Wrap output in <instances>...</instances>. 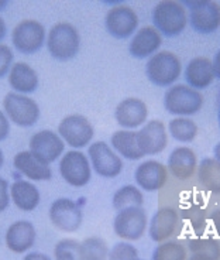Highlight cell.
<instances>
[{"mask_svg": "<svg viewBox=\"0 0 220 260\" xmlns=\"http://www.w3.org/2000/svg\"><path fill=\"white\" fill-rule=\"evenodd\" d=\"M112 204L117 211L130 208V207H142L144 195H142L141 189L137 188L136 185L129 184V185H123L122 188L117 189L113 195Z\"/></svg>", "mask_w": 220, "mask_h": 260, "instance_id": "f1b7e54d", "label": "cell"}, {"mask_svg": "<svg viewBox=\"0 0 220 260\" xmlns=\"http://www.w3.org/2000/svg\"><path fill=\"white\" fill-rule=\"evenodd\" d=\"M188 250L178 241L161 242L154 249L151 260H187Z\"/></svg>", "mask_w": 220, "mask_h": 260, "instance_id": "f546056e", "label": "cell"}, {"mask_svg": "<svg viewBox=\"0 0 220 260\" xmlns=\"http://www.w3.org/2000/svg\"><path fill=\"white\" fill-rule=\"evenodd\" d=\"M81 242L75 239H61L54 247L55 260H79L81 259Z\"/></svg>", "mask_w": 220, "mask_h": 260, "instance_id": "d6a6232c", "label": "cell"}, {"mask_svg": "<svg viewBox=\"0 0 220 260\" xmlns=\"http://www.w3.org/2000/svg\"><path fill=\"white\" fill-rule=\"evenodd\" d=\"M7 34V26H6V21L0 17V41L6 37Z\"/></svg>", "mask_w": 220, "mask_h": 260, "instance_id": "ab89813d", "label": "cell"}, {"mask_svg": "<svg viewBox=\"0 0 220 260\" xmlns=\"http://www.w3.org/2000/svg\"><path fill=\"white\" fill-rule=\"evenodd\" d=\"M164 108L176 117L194 116L203 108V95L189 85H172L164 95Z\"/></svg>", "mask_w": 220, "mask_h": 260, "instance_id": "3957f363", "label": "cell"}, {"mask_svg": "<svg viewBox=\"0 0 220 260\" xmlns=\"http://www.w3.org/2000/svg\"><path fill=\"white\" fill-rule=\"evenodd\" d=\"M214 158L220 162V143L216 144V147H214Z\"/></svg>", "mask_w": 220, "mask_h": 260, "instance_id": "b9f144b4", "label": "cell"}, {"mask_svg": "<svg viewBox=\"0 0 220 260\" xmlns=\"http://www.w3.org/2000/svg\"><path fill=\"white\" fill-rule=\"evenodd\" d=\"M10 198L20 211L31 212L39 207L41 195L39 188L32 182L26 180H16L10 185Z\"/></svg>", "mask_w": 220, "mask_h": 260, "instance_id": "d4e9b609", "label": "cell"}, {"mask_svg": "<svg viewBox=\"0 0 220 260\" xmlns=\"http://www.w3.org/2000/svg\"><path fill=\"white\" fill-rule=\"evenodd\" d=\"M109 260H136L138 259V250L129 242H119L110 249Z\"/></svg>", "mask_w": 220, "mask_h": 260, "instance_id": "836d02e7", "label": "cell"}, {"mask_svg": "<svg viewBox=\"0 0 220 260\" xmlns=\"http://www.w3.org/2000/svg\"><path fill=\"white\" fill-rule=\"evenodd\" d=\"M47 48L52 58L69 61L77 57L81 46V36L77 27L68 21H58L47 34Z\"/></svg>", "mask_w": 220, "mask_h": 260, "instance_id": "7a4b0ae2", "label": "cell"}, {"mask_svg": "<svg viewBox=\"0 0 220 260\" xmlns=\"http://www.w3.org/2000/svg\"><path fill=\"white\" fill-rule=\"evenodd\" d=\"M137 142L144 156L160 154L168 144L167 126L158 119L150 120L137 132Z\"/></svg>", "mask_w": 220, "mask_h": 260, "instance_id": "9a60e30c", "label": "cell"}, {"mask_svg": "<svg viewBox=\"0 0 220 260\" xmlns=\"http://www.w3.org/2000/svg\"><path fill=\"white\" fill-rule=\"evenodd\" d=\"M23 260H52L48 254L41 253V252H30L24 256Z\"/></svg>", "mask_w": 220, "mask_h": 260, "instance_id": "74e56055", "label": "cell"}, {"mask_svg": "<svg viewBox=\"0 0 220 260\" xmlns=\"http://www.w3.org/2000/svg\"><path fill=\"white\" fill-rule=\"evenodd\" d=\"M179 222L178 212L171 207H162L153 215L149 225V234L151 241L161 242L169 241V238L174 235Z\"/></svg>", "mask_w": 220, "mask_h": 260, "instance_id": "ffe728a7", "label": "cell"}, {"mask_svg": "<svg viewBox=\"0 0 220 260\" xmlns=\"http://www.w3.org/2000/svg\"><path fill=\"white\" fill-rule=\"evenodd\" d=\"M212 65H213L214 77L220 79V50L216 52V54H214L213 61H212Z\"/></svg>", "mask_w": 220, "mask_h": 260, "instance_id": "f35d334b", "label": "cell"}, {"mask_svg": "<svg viewBox=\"0 0 220 260\" xmlns=\"http://www.w3.org/2000/svg\"><path fill=\"white\" fill-rule=\"evenodd\" d=\"M110 144L119 156L127 160H140L144 157L137 142V132L134 130H117L110 137Z\"/></svg>", "mask_w": 220, "mask_h": 260, "instance_id": "484cf974", "label": "cell"}, {"mask_svg": "<svg viewBox=\"0 0 220 260\" xmlns=\"http://www.w3.org/2000/svg\"><path fill=\"white\" fill-rule=\"evenodd\" d=\"M10 185L6 178L0 177V212L6 211L10 204Z\"/></svg>", "mask_w": 220, "mask_h": 260, "instance_id": "d590c367", "label": "cell"}, {"mask_svg": "<svg viewBox=\"0 0 220 260\" xmlns=\"http://www.w3.org/2000/svg\"><path fill=\"white\" fill-rule=\"evenodd\" d=\"M14 169L31 181H48L52 178L50 164L40 160L30 150H23L13 158Z\"/></svg>", "mask_w": 220, "mask_h": 260, "instance_id": "d6986e66", "label": "cell"}, {"mask_svg": "<svg viewBox=\"0 0 220 260\" xmlns=\"http://www.w3.org/2000/svg\"><path fill=\"white\" fill-rule=\"evenodd\" d=\"M149 226L147 214L142 207H130L117 211L113 222L115 234L123 241L134 242L141 239Z\"/></svg>", "mask_w": 220, "mask_h": 260, "instance_id": "8992f818", "label": "cell"}, {"mask_svg": "<svg viewBox=\"0 0 220 260\" xmlns=\"http://www.w3.org/2000/svg\"><path fill=\"white\" fill-rule=\"evenodd\" d=\"M9 85L14 92L21 95L32 93L39 88V74L27 62H14L9 72Z\"/></svg>", "mask_w": 220, "mask_h": 260, "instance_id": "cb8c5ba5", "label": "cell"}, {"mask_svg": "<svg viewBox=\"0 0 220 260\" xmlns=\"http://www.w3.org/2000/svg\"><path fill=\"white\" fill-rule=\"evenodd\" d=\"M136 260H142V259H136Z\"/></svg>", "mask_w": 220, "mask_h": 260, "instance_id": "bcb514c9", "label": "cell"}, {"mask_svg": "<svg viewBox=\"0 0 220 260\" xmlns=\"http://www.w3.org/2000/svg\"><path fill=\"white\" fill-rule=\"evenodd\" d=\"M214 71L212 59L207 57H195L188 62L185 68V81L191 88L196 91L205 89L213 84Z\"/></svg>", "mask_w": 220, "mask_h": 260, "instance_id": "603a6c76", "label": "cell"}, {"mask_svg": "<svg viewBox=\"0 0 220 260\" xmlns=\"http://www.w3.org/2000/svg\"><path fill=\"white\" fill-rule=\"evenodd\" d=\"M115 117L123 129L134 130L147 123L149 108L140 98H126L117 105Z\"/></svg>", "mask_w": 220, "mask_h": 260, "instance_id": "2e32d148", "label": "cell"}, {"mask_svg": "<svg viewBox=\"0 0 220 260\" xmlns=\"http://www.w3.org/2000/svg\"><path fill=\"white\" fill-rule=\"evenodd\" d=\"M181 59L171 51L157 52L145 64V75L157 86L174 85L181 77Z\"/></svg>", "mask_w": 220, "mask_h": 260, "instance_id": "277c9868", "label": "cell"}, {"mask_svg": "<svg viewBox=\"0 0 220 260\" xmlns=\"http://www.w3.org/2000/svg\"><path fill=\"white\" fill-rule=\"evenodd\" d=\"M187 260H213V259H210V257H207V256H202V254H192V256Z\"/></svg>", "mask_w": 220, "mask_h": 260, "instance_id": "60d3db41", "label": "cell"}, {"mask_svg": "<svg viewBox=\"0 0 220 260\" xmlns=\"http://www.w3.org/2000/svg\"><path fill=\"white\" fill-rule=\"evenodd\" d=\"M201 184L210 192L220 194V162L216 158L206 157L198 169Z\"/></svg>", "mask_w": 220, "mask_h": 260, "instance_id": "4316f807", "label": "cell"}, {"mask_svg": "<svg viewBox=\"0 0 220 260\" xmlns=\"http://www.w3.org/2000/svg\"><path fill=\"white\" fill-rule=\"evenodd\" d=\"M153 23L161 36L168 39L179 36L188 24V12L181 2L161 0L153 9Z\"/></svg>", "mask_w": 220, "mask_h": 260, "instance_id": "6da1fadb", "label": "cell"}, {"mask_svg": "<svg viewBox=\"0 0 220 260\" xmlns=\"http://www.w3.org/2000/svg\"><path fill=\"white\" fill-rule=\"evenodd\" d=\"M189 252L202 254L213 260H220V242L213 238H194L189 242Z\"/></svg>", "mask_w": 220, "mask_h": 260, "instance_id": "1f68e13d", "label": "cell"}, {"mask_svg": "<svg viewBox=\"0 0 220 260\" xmlns=\"http://www.w3.org/2000/svg\"><path fill=\"white\" fill-rule=\"evenodd\" d=\"M3 109L9 120L19 127H31L40 119L39 104L27 95L9 92L3 99Z\"/></svg>", "mask_w": 220, "mask_h": 260, "instance_id": "5b68a950", "label": "cell"}, {"mask_svg": "<svg viewBox=\"0 0 220 260\" xmlns=\"http://www.w3.org/2000/svg\"><path fill=\"white\" fill-rule=\"evenodd\" d=\"M219 123H220V109H219Z\"/></svg>", "mask_w": 220, "mask_h": 260, "instance_id": "f6af8a7d", "label": "cell"}, {"mask_svg": "<svg viewBox=\"0 0 220 260\" xmlns=\"http://www.w3.org/2000/svg\"><path fill=\"white\" fill-rule=\"evenodd\" d=\"M9 135H10V120L5 112L0 111V142L6 140Z\"/></svg>", "mask_w": 220, "mask_h": 260, "instance_id": "8d00e7d4", "label": "cell"}, {"mask_svg": "<svg viewBox=\"0 0 220 260\" xmlns=\"http://www.w3.org/2000/svg\"><path fill=\"white\" fill-rule=\"evenodd\" d=\"M81 259L79 260H107L109 247L102 238L91 236L81 242Z\"/></svg>", "mask_w": 220, "mask_h": 260, "instance_id": "4dcf8cb0", "label": "cell"}, {"mask_svg": "<svg viewBox=\"0 0 220 260\" xmlns=\"http://www.w3.org/2000/svg\"><path fill=\"white\" fill-rule=\"evenodd\" d=\"M47 41L46 27L37 20H21L12 31V43L21 54H34Z\"/></svg>", "mask_w": 220, "mask_h": 260, "instance_id": "ba28073f", "label": "cell"}, {"mask_svg": "<svg viewBox=\"0 0 220 260\" xmlns=\"http://www.w3.org/2000/svg\"><path fill=\"white\" fill-rule=\"evenodd\" d=\"M59 173L66 184L77 188L85 187L92 177L89 158L81 150H69L59 160Z\"/></svg>", "mask_w": 220, "mask_h": 260, "instance_id": "9c48e42d", "label": "cell"}, {"mask_svg": "<svg viewBox=\"0 0 220 260\" xmlns=\"http://www.w3.org/2000/svg\"><path fill=\"white\" fill-rule=\"evenodd\" d=\"M50 221L62 232H75L82 223V211L78 202L69 198H58L50 207Z\"/></svg>", "mask_w": 220, "mask_h": 260, "instance_id": "4fadbf2b", "label": "cell"}, {"mask_svg": "<svg viewBox=\"0 0 220 260\" xmlns=\"http://www.w3.org/2000/svg\"><path fill=\"white\" fill-rule=\"evenodd\" d=\"M7 5H9V2H7V0H0V10H3Z\"/></svg>", "mask_w": 220, "mask_h": 260, "instance_id": "7bdbcfd3", "label": "cell"}, {"mask_svg": "<svg viewBox=\"0 0 220 260\" xmlns=\"http://www.w3.org/2000/svg\"><path fill=\"white\" fill-rule=\"evenodd\" d=\"M162 44V36L154 26H144L137 30L129 44L131 57L144 59L153 57Z\"/></svg>", "mask_w": 220, "mask_h": 260, "instance_id": "ac0fdd59", "label": "cell"}, {"mask_svg": "<svg viewBox=\"0 0 220 260\" xmlns=\"http://www.w3.org/2000/svg\"><path fill=\"white\" fill-rule=\"evenodd\" d=\"M189 7V24L199 34H212L220 27V5L217 2H184Z\"/></svg>", "mask_w": 220, "mask_h": 260, "instance_id": "52a82bcc", "label": "cell"}, {"mask_svg": "<svg viewBox=\"0 0 220 260\" xmlns=\"http://www.w3.org/2000/svg\"><path fill=\"white\" fill-rule=\"evenodd\" d=\"M3 162H5V154H3V151L0 149V169H2V166H3Z\"/></svg>", "mask_w": 220, "mask_h": 260, "instance_id": "ee69618b", "label": "cell"}, {"mask_svg": "<svg viewBox=\"0 0 220 260\" xmlns=\"http://www.w3.org/2000/svg\"><path fill=\"white\" fill-rule=\"evenodd\" d=\"M37 234L30 221L13 222L6 231V246L14 253H24L34 246Z\"/></svg>", "mask_w": 220, "mask_h": 260, "instance_id": "44dd1931", "label": "cell"}, {"mask_svg": "<svg viewBox=\"0 0 220 260\" xmlns=\"http://www.w3.org/2000/svg\"><path fill=\"white\" fill-rule=\"evenodd\" d=\"M88 156L97 176L115 178L123 171V161L106 142H95L88 149Z\"/></svg>", "mask_w": 220, "mask_h": 260, "instance_id": "7c38bea8", "label": "cell"}, {"mask_svg": "<svg viewBox=\"0 0 220 260\" xmlns=\"http://www.w3.org/2000/svg\"><path fill=\"white\" fill-rule=\"evenodd\" d=\"M58 135L68 146L74 147V150H79L91 143L95 130L88 117L72 113L59 122Z\"/></svg>", "mask_w": 220, "mask_h": 260, "instance_id": "30bf717a", "label": "cell"}, {"mask_svg": "<svg viewBox=\"0 0 220 260\" xmlns=\"http://www.w3.org/2000/svg\"><path fill=\"white\" fill-rule=\"evenodd\" d=\"M167 169L175 178L185 181L194 176L198 170V157L191 147H176L169 154Z\"/></svg>", "mask_w": 220, "mask_h": 260, "instance_id": "7402d4cb", "label": "cell"}, {"mask_svg": "<svg viewBox=\"0 0 220 260\" xmlns=\"http://www.w3.org/2000/svg\"><path fill=\"white\" fill-rule=\"evenodd\" d=\"M104 26L112 37L124 40L136 34L138 27V16L127 5H116L110 7V10L104 16Z\"/></svg>", "mask_w": 220, "mask_h": 260, "instance_id": "8fae6325", "label": "cell"}, {"mask_svg": "<svg viewBox=\"0 0 220 260\" xmlns=\"http://www.w3.org/2000/svg\"><path fill=\"white\" fill-rule=\"evenodd\" d=\"M30 151L39 157L40 160L51 164L64 154L65 142L58 133L52 130H40L30 139Z\"/></svg>", "mask_w": 220, "mask_h": 260, "instance_id": "5bb4252c", "label": "cell"}, {"mask_svg": "<svg viewBox=\"0 0 220 260\" xmlns=\"http://www.w3.org/2000/svg\"><path fill=\"white\" fill-rule=\"evenodd\" d=\"M13 51L7 44L0 43V78L6 77L13 65Z\"/></svg>", "mask_w": 220, "mask_h": 260, "instance_id": "e575fe53", "label": "cell"}, {"mask_svg": "<svg viewBox=\"0 0 220 260\" xmlns=\"http://www.w3.org/2000/svg\"><path fill=\"white\" fill-rule=\"evenodd\" d=\"M198 124L189 117H175L168 123L169 135L181 143L194 142L198 136Z\"/></svg>", "mask_w": 220, "mask_h": 260, "instance_id": "83f0119b", "label": "cell"}, {"mask_svg": "<svg viewBox=\"0 0 220 260\" xmlns=\"http://www.w3.org/2000/svg\"><path fill=\"white\" fill-rule=\"evenodd\" d=\"M134 180L142 191H158L168 181V169L157 160H147L136 169Z\"/></svg>", "mask_w": 220, "mask_h": 260, "instance_id": "e0dca14e", "label": "cell"}]
</instances>
